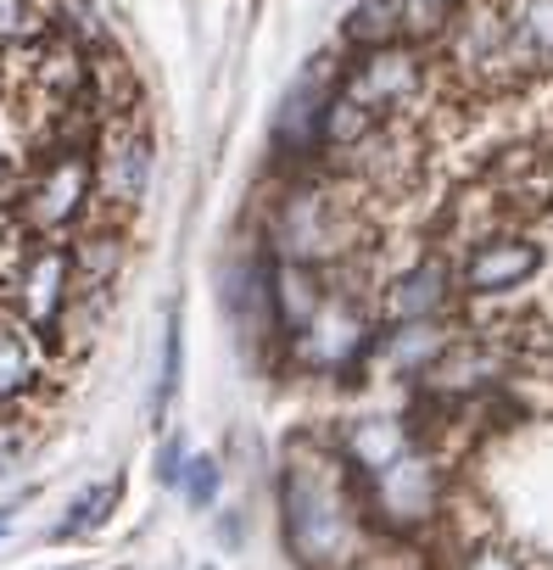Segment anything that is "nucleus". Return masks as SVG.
<instances>
[{
    "mask_svg": "<svg viewBox=\"0 0 553 570\" xmlns=\"http://www.w3.org/2000/svg\"><path fill=\"white\" fill-rule=\"evenodd\" d=\"M436 79L442 62L431 46L414 40H392V46H369V51H347L336 90H347L353 101H364L375 118H425L436 101Z\"/></svg>",
    "mask_w": 553,
    "mask_h": 570,
    "instance_id": "5",
    "label": "nucleus"
},
{
    "mask_svg": "<svg viewBox=\"0 0 553 570\" xmlns=\"http://www.w3.org/2000/svg\"><path fill=\"white\" fill-rule=\"evenodd\" d=\"M7 218L18 240H68L73 229H85L96 218V151L40 140L7 196Z\"/></svg>",
    "mask_w": 553,
    "mask_h": 570,
    "instance_id": "4",
    "label": "nucleus"
},
{
    "mask_svg": "<svg viewBox=\"0 0 553 570\" xmlns=\"http://www.w3.org/2000/svg\"><path fill=\"white\" fill-rule=\"evenodd\" d=\"M464 320H414V325H381V342H375V364H369V381H403V386H419V375L458 342Z\"/></svg>",
    "mask_w": 553,
    "mask_h": 570,
    "instance_id": "12",
    "label": "nucleus"
},
{
    "mask_svg": "<svg viewBox=\"0 0 553 570\" xmlns=\"http://www.w3.org/2000/svg\"><path fill=\"white\" fill-rule=\"evenodd\" d=\"M46 12H51V35L79 46L85 57H107L118 51L112 29H107V12H101V0H46Z\"/></svg>",
    "mask_w": 553,
    "mask_h": 570,
    "instance_id": "18",
    "label": "nucleus"
},
{
    "mask_svg": "<svg viewBox=\"0 0 553 570\" xmlns=\"http://www.w3.org/2000/svg\"><path fill=\"white\" fill-rule=\"evenodd\" d=\"M386 325H414V320H453L464 308L458 297V263L436 246H419L403 268H392L381 279V297H375Z\"/></svg>",
    "mask_w": 553,
    "mask_h": 570,
    "instance_id": "10",
    "label": "nucleus"
},
{
    "mask_svg": "<svg viewBox=\"0 0 553 570\" xmlns=\"http://www.w3.org/2000/svg\"><path fill=\"white\" fill-rule=\"evenodd\" d=\"M57 375V353L0 308V414H23Z\"/></svg>",
    "mask_w": 553,
    "mask_h": 570,
    "instance_id": "14",
    "label": "nucleus"
},
{
    "mask_svg": "<svg viewBox=\"0 0 553 570\" xmlns=\"http://www.w3.org/2000/svg\"><path fill=\"white\" fill-rule=\"evenodd\" d=\"M342 570H436V559L419 548V542H369L353 564H342Z\"/></svg>",
    "mask_w": 553,
    "mask_h": 570,
    "instance_id": "25",
    "label": "nucleus"
},
{
    "mask_svg": "<svg viewBox=\"0 0 553 570\" xmlns=\"http://www.w3.org/2000/svg\"><path fill=\"white\" fill-rule=\"evenodd\" d=\"M342 40H347V51H369V46L403 40L397 0H358V7L347 12V23H342Z\"/></svg>",
    "mask_w": 553,
    "mask_h": 570,
    "instance_id": "21",
    "label": "nucleus"
},
{
    "mask_svg": "<svg viewBox=\"0 0 553 570\" xmlns=\"http://www.w3.org/2000/svg\"><path fill=\"white\" fill-rule=\"evenodd\" d=\"M336 459L347 464L353 481H369L381 475L386 464H397L414 442H419V425L408 414H386V409H369V414H342L336 425H325Z\"/></svg>",
    "mask_w": 553,
    "mask_h": 570,
    "instance_id": "11",
    "label": "nucleus"
},
{
    "mask_svg": "<svg viewBox=\"0 0 553 570\" xmlns=\"http://www.w3.org/2000/svg\"><path fill=\"white\" fill-rule=\"evenodd\" d=\"M179 381H185V320H179V308H168V320H162V358H157L151 409H146V420H151V431H157V436L168 431V414H174Z\"/></svg>",
    "mask_w": 553,
    "mask_h": 570,
    "instance_id": "19",
    "label": "nucleus"
},
{
    "mask_svg": "<svg viewBox=\"0 0 553 570\" xmlns=\"http://www.w3.org/2000/svg\"><path fill=\"white\" fill-rule=\"evenodd\" d=\"M257 246L268 257H292L314 268H342L381 246L375 202L330 168H286L280 185L263 196Z\"/></svg>",
    "mask_w": 553,
    "mask_h": 570,
    "instance_id": "2",
    "label": "nucleus"
},
{
    "mask_svg": "<svg viewBox=\"0 0 553 570\" xmlns=\"http://www.w3.org/2000/svg\"><path fill=\"white\" fill-rule=\"evenodd\" d=\"M386 118H375L364 101H353L347 90H330L325 112H319V163H336L347 151H358Z\"/></svg>",
    "mask_w": 553,
    "mask_h": 570,
    "instance_id": "17",
    "label": "nucleus"
},
{
    "mask_svg": "<svg viewBox=\"0 0 553 570\" xmlns=\"http://www.w3.org/2000/svg\"><path fill=\"white\" fill-rule=\"evenodd\" d=\"M442 570H536V564H531V553H520V548L497 531V537H481V542L447 553Z\"/></svg>",
    "mask_w": 553,
    "mask_h": 570,
    "instance_id": "23",
    "label": "nucleus"
},
{
    "mask_svg": "<svg viewBox=\"0 0 553 570\" xmlns=\"http://www.w3.org/2000/svg\"><path fill=\"white\" fill-rule=\"evenodd\" d=\"M185 464H190V442L162 431V448H157V481H162L168 492H179V475H185Z\"/></svg>",
    "mask_w": 553,
    "mask_h": 570,
    "instance_id": "27",
    "label": "nucleus"
},
{
    "mask_svg": "<svg viewBox=\"0 0 553 570\" xmlns=\"http://www.w3.org/2000/svg\"><path fill=\"white\" fill-rule=\"evenodd\" d=\"M274 514H280V548L297 570H342L375 542L358 487L325 431L286 436L274 464Z\"/></svg>",
    "mask_w": 553,
    "mask_h": 570,
    "instance_id": "1",
    "label": "nucleus"
},
{
    "mask_svg": "<svg viewBox=\"0 0 553 570\" xmlns=\"http://www.w3.org/2000/svg\"><path fill=\"white\" fill-rule=\"evenodd\" d=\"M46 40H51L46 0H0V68L34 46H46Z\"/></svg>",
    "mask_w": 553,
    "mask_h": 570,
    "instance_id": "20",
    "label": "nucleus"
},
{
    "mask_svg": "<svg viewBox=\"0 0 553 570\" xmlns=\"http://www.w3.org/2000/svg\"><path fill=\"white\" fill-rule=\"evenodd\" d=\"M118 503H124V475H101V481L79 487V492L68 498V509L57 514V525L46 531V542H51V548L90 542V537L112 520V509H118Z\"/></svg>",
    "mask_w": 553,
    "mask_h": 570,
    "instance_id": "16",
    "label": "nucleus"
},
{
    "mask_svg": "<svg viewBox=\"0 0 553 570\" xmlns=\"http://www.w3.org/2000/svg\"><path fill=\"white\" fill-rule=\"evenodd\" d=\"M34 498V487H23L18 498H7V503H0V542H7L12 531H18V514H23V503Z\"/></svg>",
    "mask_w": 553,
    "mask_h": 570,
    "instance_id": "28",
    "label": "nucleus"
},
{
    "mask_svg": "<svg viewBox=\"0 0 553 570\" xmlns=\"http://www.w3.org/2000/svg\"><path fill=\"white\" fill-rule=\"evenodd\" d=\"M157 190V129L146 107L107 112L96 129V213L135 218Z\"/></svg>",
    "mask_w": 553,
    "mask_h": 570,
    "instance_id": "7",
    "label": "nucleus"
},
{
    "mask_svg": "<svg viewBox=\"0 0 553 570\" xmlns=\"http://www.w3.org/2000/svg\"><path fill=\"white\" fill-rule=\"evenodd\" d=\"M358 487V503H364V520L381 542H431L442 531V514H447V498L458 487V464H447L425 436L397 459L386 464L381 475L369 481H353Z\"/></svg>",
    "mask_w": 553,
    "mask_h": 570,
    "instance_id": "3",
    "label": "nucleus"
},
{
    "mask_svg": "<svg viewBox=\"0 0 553 570\" xmlns=\"http://www.w3.org/2000/svg\"><path fill=\"white\" fill-rule=\"evenodd\" d=\"M436 51H442V73L470 96H508V90L531 85L497 0H470L464 18L447 29V40Z\"/></svg>",
    "mask_w": 553,
    "mask_h": 570,
    "instance_id": "6",
    "label": "nucleus"
},
{
    "mask_svg": "<svg viewBox=\"0 0 553 570\" xmlns=\"http://www.w3.org/2000/svg\"><path fill=\"white\" fill-rule=\"evenodd\" d=\"M179 498L190 509H213L224 498V459L218 453H190V464L179 475Z\"/></svg>",
    "mask_w": 553,
    "mask_h": 570,
    "instance_id": "24",
    "label": "nucleus"
},
{
    "mask_svg": "<svg viewBox=\"0 0 553 570\" xmlns=\"http://www.w3.org/2000/svg\"><path fill=\"white\" fill-rule=\"evenodd\" d=\"M453 263H458V297L464 303H514V297H525L531 279H542L547 246L536 240V229H503Z\"/></svg>",
    "mask_w": 553,
    "mask_h": 570,
    "instance_id": "9",
    "label": "nucleus"
},
{
    "mask_svg": "<svg viewBox=\"0 0 553 570\" xmlns=\"http://www.w3.org/2000/svg\"><path fill=\"white\" fill-rule=\"evenodd\" d=\"M29 453V420L23 414H0V475H12Z\"/></svg>",
    "mask_w": 553,
    "mask_h": 570,
    "instance_id": "26",
    "label": "nucleus"
},
{
    "mask_svg": "<svg viewBox=\"0 0 553 570\" xmlns=\"http://www.w3.org/2000/svg\"><path fill=\"white\" fill-rule=\"evenodd\" d=\"M330 297V268L292 263V257H268V320H274V353L286 336H297Z\"/></svg>",
    "mask_w": 553,
    "mask_h": 570,
    "instance_id": "15",
    "label": "nucleus"
},
{
    "mask_svg": "<svg viewBox=\"0 0 553 570\" xmlns=\"http://www.w3.org/2000/svg\"><path fill=\"white\" fill-rule=\"evenodd\" d=\"M464 7H470V0H397V12H403V40L436 51V46L447 40V29L464 18Z\"/></svg>",
    "mask_w": 553,
    "mask_h": 570,
    "instance_id": "22",
    "label": "nucleus"
},
{
    "mask_svg": "<svg viewBox=\"0 0 553 570\" xmlns=\"http://www.w3.org/2000/svg\"><path fill=\"white\" fill-rule=\"evenodd\" d=\"M68 257H73V279L79 292H118L129 263H135V229L124 218L96 213L85 229L68 235Z\"/></svg>",
    "mask_w": 553,
    "mask_h": 570,
    "instance_id": "13",
    "label": "nucleus"
},
{
    "mask_svg": "<svg viewBox=\"0 0 553 570\" xmlns=\"http://www.w3.org/2000/svg\"><path fill=\"white\" fill-rule=\"evenodd\" d=\"M79 297V279H73V257H68V240H23L18 246V263L0 279V303L7 314L40 336L46 347L62 336L68 325V308Z\"/></svg>",
    "mask_w": 553,
    "mask_h": 570,
    "instance_id": "8",
    "label": "nucleus"
}]
</instances>
